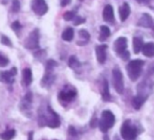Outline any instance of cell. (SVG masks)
I'll return each instance as SVG.
<instances>
[{"instance_id": "obj_1", "label": "cell", "mask_w": 154, "mask_h": 140, "mask_svg": "<svg viewBox=\"0 0 154 140\" xmlns=\"http://www.w3.org/2000/svg\"><path fill=\"white\" fill-rule=\"evenodd\" d=\"M61 124V120H60L58 114L51 109V107L46 108V112L45 113L39 114V126H47L51 129L59 128Z\"/></svg>"}, {"instance_id": "obj_2", "label": "cell", "mask_w": 154, "mask_h": 140, "mask_svg": "<svg viewBox=\"0 0 154 140\" xmlns=\"http://www.w3.org/2000/svg\"><path fill=\"white\" fill-rule=\"evenodd\" d=\"M144 65L145 62L143 60H132V61H130L128 63L126 69H127L128 75H129L131 81L135 82L140 76V73L143 71Z\"/></svg>"}, {"instance_id": "obj_3", "label": "cell", "mask_w": 154, "mask_h": 140, "mask_svg": "<svg viewBox=\"0 0 154 140\" xmlns=\"http://www.w3.org/2000/svg\"><path fill=\"white\" fill-rule=\"evenodd\" d=\"M114 124H116V117H114L113 113L109 110L103 111L101 119L99 120L100 130L103 133H106L109 129H111L114 126Z\"/></svg>"}, {"instance_id": "obj_4", "label": "cell", "mask_w": 154, "mask_h": 140, "mask_svg": "<svg viewBox=\"0 0 154 140\" xmlns=\"http://www.w3.org/2000/svg\"><path fill=\"white\" fill-rule=\"evenodd\" d=\"M140 133L136 126H133L130 120H125L121 128V135L124 140H135Z\"/></svg>"}, {"instance_id": "obj_5", "label": "cell", "mask_w": 154, "mask_h": 140, "mask_svg": "<svg viewBox=\"0 0 154 140\" xmlns=\"http://www.w3.org/2000/svg\"><path fill=\"white\" fill-rule=\"evenodd\" d=\"M112 81H113V87L116 92L122 94L124 92V77L120 68H114L112 70Z\"/></svg>"}, {"instance_id": "obj_6", "label": "cell", "mask_w": 154, "mask_h": 140, "mask_svg": "<svg viewBox=\"0 0 154 140\" xmlns=\"http://www.w3.org/2000/svg\"><path fill=\"white\" fill-rule=\"evenodd\" d=\"M39 31L38 29H34L31 34L29 35V37L26 38L24 42V46L26 49L29 50H34V49H38L39 48Z\"/></svg>"}, {"instance_id": "obj_7", "label": "cell", "mask_w": 154, "mask_h": 140, "mask_svg": "<svg viewBox=\"0 0 154 140\" xmlns=\"http://www.w3.org/2000/svg\"><path fill=\"white\" fill-rule=\"evenodd\" d=\"M75 96H77V91L75 88L66 87L59 93V100L64 103H70L75 100Z\"/></svg>"}, {"instance_id": "obj_8", "label": "cell", "mask_w": 154, "mask_h": 140, "mask_svg": "<svg viewBox=\"0 0 154 140\" xmlns=\"http://www.w3.org/2000/svg\"><path fill=\"white\" fill-rule=\"evenodd\" d=\"M32 8L35 14L38 16H43L48 10V6H47L45 0H34L32 3Z\"/></svg>"}, {"instance_id": "obj_9", "label": "cell", "mask_w": 154, "mask_h": 140, "mask_svg": "<svg viewBox=\"0 0 154 140\" xmlns=\"http://www.w3.org/2000/svg\"><path fill=\"white\" fill-rule=\"evenodd\" d=\"M113 48L116 50V52L119 55H121L124 51L127 50V39L125 37H120L116 40L113 45Z\"/></svg>"}, {"instance_id": "obj_10", "label": "cell", "mask_w": 154, "mask_h": 140, "mask_svg": "<svg viewBox=\"0 0 154 140\" xmlns=\"http://www.w3.org/2000/svg\"><path fill=\"white\" fill-rule=\"evenodd\" d=\"M56 79V75L54 74V70H46L45 69V74L41 81V86L44 88H49L54 84Z\"/></svg>"}, {"instance_id": "obj_11", "label": "cell", "mask_w": 154, "mask_h": 140, "mask_svg": "<svg viewBox=\"0 0 154 140\" xmlns=\"http://www.w3.org/2000/svg\"><path fill=\"white\" fill-rule=\"evenodd\" d=\"M107 45L102 44L97 46L95 48V53H97V60L100 64H104L106 62V58H107Z\"/></svg>"}, {"instance_id": "obj_12", "label": "cell", "mask_w": 154, "mask_h": 140, "mask_svg": "<svg viewBox=\"0 0 154 140\" xmlns=\"http://www.w3.org/2000/svg\"><path fill=\"white\" fill-rule=\"evenodd\" d=\"M137 25L144 28H152L154 26V21L149 14H143L137 22Z\"/></svg>"}, {"instance_id": "obj_13", "label": "cell", "mask_w": 154, "mask_h": 140, "mask_svg": "<svg viewBox=\"0 0 154 140\" xmlns=\"http://www.w3.org/2000/svg\"><path fill=\"white\" fill-rule=\"evenodd\" d=\"M103 19L106 21V22L109 23H114V10L112 5L108 4L104 7L103 10Z\"/></svg>"}, {"instance_id": "obj_14", "label": "cell", "mask_w": 154, "mask_h": 140, "mask_svg": "<svg viewBox=\"0 0 154 140\" xmlns=\"http://www.w3.org/2000/svg\"><path fill=\"white\" fill-rule=\"evenodd\" d=\"M32 102V95L31 92H27L26 95L23 97L22 102H21L20 108H21V111L24 112V113H29V109H31V104Z\"/></svg>"}, {"instance_id": "obj_15", "label": "cell", "mask_w": 154, "mask_h": 140, "mask_svg": "<svg viewBox=\"0 0 154 140\" xmlns=\"http://www.w3.org/2000/svg\"><path fill=\"white\" fill-rule=\"evenodd\" d=\"M32 82V72L29 68H25L22 71V85L24 87H29Z\"/></svg>"}, {"instance_id": "obj_16", "label": "cell", "mask_w": 154, "mask_h": 140, "mask_svg": "<svg viewBox=\"0 0 154 140\" xmlns=\"http://www.w3.org/2000/svg\"><path fill=\"white\" fill-rule=\"evenodd\" d=\"M119 15H120V19L121 21H126V19L129 17L130 15V6L127 2L123 3V5H121L119 7Z\"/></svg>"}, {"instance_id": "obj_17", "label": "cell", "mask_w": 154, "mask_h": 140, "mask_svg": "<svg viewBox=\"0 0 154 140\" xmlns=\"http://www.w3.org/2000/svg\"><path fill=\"white\" fill-rule=\"evenodd\" d=\"M147 100V96L146 95H142V94H137L133 97L132 100V106L135 110H140V108L143 107V105L145 104Z\"/></svg>"}, {"instance_id": "obj_18", "label": "cell", "mask_w": 154, "mask_h": 140, "mask_svg": "<svg viewBox=\"0 0 154 140\" xmlns=\"http://www.w3.org/2000/svg\"><path fill=\"white\" fill-rule=\"evenodd\" d=\"M102 100L104 102H110L111 100V95L109 92V85L106 79L103 81V87H102Z\"/></svg>"}, {"instance_id": "obj_19", "label": "cell", "mask_w": 154, "mask_h": 140, "mask_svg": "<svg viewBox=\"0 0 154 140\" xmlns=\"http://www.w3.org/2000/svg\"><path fill=\"white\" fill-rule=\"evenodd\" d=\"M15 75L12 73V71H2L0 72V81L4 84H12L14 82Z\"/></svg>"}, {"instance_id": "obj_20", "label": "cell", "mask_w": 154, "mask_h": 140, "mask_svg": "<svg viewBox=\"0 0 154 140\" xmlns=\"http://www.w3.org/2000/svg\"><path fill=\"white\" fill-rule=\"evenodd\" d=\"M142 51L145 57H148V58L154 57V43L152 42L146 43V44L144 45V47H143Z\"/></svg>"}, {"instance_id": "obj_21", "label": "cell", "mask_w": 154, "mask_h": 140, "mask_svg": "<svg viewBox=\"0 0 154 140\" xmlns=\"http://www.w3.org/2000/svg\"><path fill=\"white\" fill-rule=\"evenodd\" d=\"M144 42L140 38L138 37H134L133 38V51L134 53H140L142 51L143 47H144Z\"/></svg>"}, {"instance_id": "obj_22", "label": "cell", "mask_w": 154, "mask_h": 140, "mask_svg": "<svg viewBox=\"0 0 154 140\" xmlns=\"http://www.w3.org/2000/svg\"><path fill=\"white\" fill-rule=\"evenodd\" d=\"M110 29L108 26H106V25H102L101 27H100V36H99V40L100 41H105L107 38H109L110 36Z\"/></svg>"}, {"instance_id": "obj_23", "label": "cell", "mask_w": 154, "mask_h": 140, "mask_svg": "<svg viewBox=\"0 0 154 140\" xmlns=\"http://www.w3.org/2000/svg\"><path fill=\"white\" fill-rule=\"evenodd\" d=\"M73 37H75V31L71 27H67L62 33V39L66 42H70L73 39Z\"/></svg>"}, {"instance_id": "obj_24", "label": "cell", "mask_w": 154, "mask_h": 140, "mask_svg": "<svg viewBox=\"0 0 154 140\" xmlns=\"http://www.w3.org/2000/svg\"><path fill=\"white\" fill-rule=\"evenodd\" d=\"M15 135H16V131L8 130V131H5V132L1 133V134H0V138L2 140H12L15 137Z\"/></svg>"}, {"instance_id": "obj_25", "label": "cell", "mask_w": 154, "mask_h": 140, "mask_svg": "<svg viewBox=\"0 0 154 140\" xmlns=\"http://www.w3.org/2000/svg\"><path fill=\"white\" fill-rule=\"evenodd\" d=\"M68 66L70 68H72V69H77V68H79L81 66V63H80L79 60L75 55H71L68 60Z\"/></svg>"}, {"instance_id": "obj_26", "label": "cell", "mask_w": 154, "mask_h": 140, "mask_svg": "<svg viewBox=\"0 0 154 140\" xmlns=\"http://www.w3.org/2000/svg\"><path fill=\"white\" fill-rule=\"evenodd\" d=\"M79 36H80V38L84 41L85 44L86 43H88V41H89V39H90L89 33H88L87 31H85V29H81V31H79Z\"/></svg>"}, {"instance_id": "obj_27", "label": "cell", "mask_w": 154, "mask_h": 140, "mask_svg": "<svg viewBox=\"0 0 154 140\" xmlns=\"http://www.w3.org/2000/svg\"><path fill=\"white\" fill-rule=\"evenodd\" d=\"M75 18V15L73 12H66L64 15H63V19L65 21H71Z\"/></svg>"}, {"instance_id": "obj_28", "label": "cell", "mask_w": 154, "mask_h": 140, "mask_svg": "<svg viewBox=\"0 0 154 140\" xmlns=\"http://www.w3.org/2000/svg\"><path fill=\"white\" fill-rule=\"evenodd\" d=\"M12 10H13V12H15V13L20 10V2H19V0H13Z\"/></svg>"}, {"instance_id": "obj_29", "label": "cell", "mask_w": 154, "mask_h": 140, "mask_svg": "<svg viewBox=\"0 0 154 140\" xmlns=\"http://www.w3.org/2000/svg\"><path fill=\"white\" fill-rule=\"evenodd\" d=\"M21 24L19 23V21H15L14 23L12 24V28H13V31H15L17 34H19V31H21Z\"/></svg>"}, {"instance_id": "obj_30", "label": "cell", "mask_w": 154, "mask_h": 140, "mask_svg": "<svg viewBox=\"0 0 154 140\" xmlns=\"http://www.w3.org/2000/svg\"><path fill=\"white\" fill-rule=\"evenodd\" d=\"M8 58H5L4 55H0V67H5L6 65L8 64Z\"/></svg>"}, {"instance_id": "obj_31", "label": "cell", "mask_w": 154, "mask_h": 140, "mask_svg": "<svg viewBox=\"0 0 154 140\" xmlns=\"http://www.w3.org/2000/svg\"><path fill=\"white\" fill-rule=\"evenodd\" d=\"M1 44H3V45H6V46H12V42L10 41V39L8 38L6 36H2L1 37Z\"/></svg>"}, {"instance_id": "obj_32", "label": "cell", "mask_w": 154, "mask_h": 140, "mask_svg": "<svg viewBox=\"0 0 154 140\" xmlns=\"http://www.w3.org/2000/svg\"><path fill=\"white\" fill-rule=\"evenodd\" d=\"M75 20V25H80L82 23L85 22V19L82 18V17H79V16H75V18L73 19Z\"/></svg>"}, {"instance_id": "obj_33", "label": "cell", "mask_w": 154, "mask_h": 140, "mask_svg": "<svg viewBox=\"0 0 154 140\" xmlns=\"http://www.w3.org/2000/svg\"><path fill=\"white\" fill-rule=\"evenodd\" d=\"M68 132H69V135L70 136H72V137H75L78 135V133H77V131H75V129L73 128V127H69L68 128Z\"/></svg>"}, {"instance_id": "obj_34", "label": "cell", "mask_w": 154, "mask_h": 140, "mask_svg": "<svg viewBox=\"0 0 154 140\" xmlns=\"http://www.w3.org/2000/svg\"><path fill=\"white\" fill-rule=\"evenodd\" d=\"M120 57L122 58V59L124 60V61H127V60L130 58V53H129V51H128V50L124 51V52L122 53V55H120Z\"/></svg>"}, {"instance_id": "obj_35", "label": "cell", "mask_w": 154, "mask_h": 140, "mask_svg": "<svg viewBox=\"0 0 154 140\" xmlns=\"http://www.w3.org/2000/svg\"><path fill=\"white\" fill-rule=\"evenodd\" d=\"M97 126H99V121H97V117H95V116H93L91 121H90V127H91V128H95Z\"/></svg>"}, {"instance_id": "obj_36", "label": "cell", "mask_w": 154, "mask_h": 140, "mask_svg": "<svg viewBox=\"0 0 154 140\" xmlns=\"http://www.w3.org/2000/svg\"><path fill=\"white\" fill-rule=\"evenodd\" d=\"M71 0H61V5L62 6H66L68 5L69 3H70Z\"/></svg>"}, {"instance_id": "obj_37", "label": "cell", "mask_w": 154, "mask_h": 140, "mask_svg": "<svg viewBox=\"0 0 154 140\" xmlns=\"http://www.w3.org/2000/svg\"><path fill=\"white\" fill-rule=\"evenodd\" d=\"M137 2H140V3H148L150 0H136Z\"/></svg>"}, {"instance_id": "obj_38", "label": "cell", "mask_w": 154, "mask_h": 140, "mask_svg": "<svg viewBox=\"0 0 154 140\" xmlns=\"http://www.w3.org/2000/svg\"><path fill=\"white\" fill-rule=\"evenodd\" d=\"M32 136H34V133L29 132V139H27V140H32Z\"/></svg>"}, {"instance_id": "obj_39", "label": "cell", "mask_w": 154, "mask_h": 140, "mask_svg": "<svg viewBox=\"0 0 154 140\" xmlns=\"http://www.w3.org/2000/svg\"><path fill=\"white\" fill-rule=\"evenodd\" d=\"M104 140H109V137H108L107 135H105V136H104Z\"/></svg>"}]
</instances>
